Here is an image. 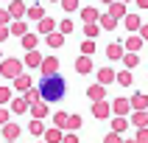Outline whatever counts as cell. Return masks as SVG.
I'll use <instances>...</instances> for the list:
<instances>
[{"label":"cell","instance_id":"277c9868","mask_svg":"<svg viewBox=\"0 0 148 143\" xmlns=\"http://www.w3.org/2000/svg\"><path fill=\"white\" fill-rule=\"evenodd\" d=\"M101 82H112V73L109 70H101Z\"/></svg>","mask_w":148,"mask_h":143},{"label":"cell","instance_id":"7a4b0ae2","mask_svg":"<svg viewBox=\"0 0 148 143\" xmlns=\"http://www.w3.org/2000/svg\"><path fill=\"white\" fill-rule=\"evenodd\" d=\"M17 70H20V67H17V62H6V65H3V73H6V76H14Z\"/></svg>","mask_w":148,"mask_h":143},{"label":"cell","instance_id":"6da1fadb","mask_svg":"<svg viewBox=\"0 0 148 143\" xmlns=\"http://www.w3.org/2000/svg\"><path fill=\"white\" fill-rule=\"evenodd\" d=\"M64 93H67V84H64V79H62L59 73L45 76V79L39 82V98L42 101H62Z\"/></svg>","mask_w":148,"mask_h":143},{"label":"cell","instance_id":"5b68a950","mask_svg":"<svg viewBox=\"0 0 148 143\" xmlns=\"http://www.w3.org/2000/svg\"><path fill=\"white\" fill-rule=\"evenodd\" d=\"M109 56L117 59V56H120V48H115V45H112V48H109Z\"/></svg>","mask_w":148,"mask_h":143},{"label":"cell","instance_id":"8992f818","mask_svg":"<svg viewBox=\"0 0 148 143\" xmlns=\"http://www.w3.org/2000/svg\"><path fill=\"white\" fill-rule=\"evenodd\" d=\"M0 101H8V90H0Z\"/></svg>","mask_w":148,"mask_h":143},{"label":"cell","instance_id":"52a82bcc","mask_svg":"<svg viewBox=\"0 0 148 143\" xmlns=\"http://www.w3.org/2000/svg\"><path fill=\"white\" fill-rule=\"evenodd\" d=\"M106 143H120V140H117V137H106Z\"/></svg>","mask_w":148,"mask_h":143},{"label":"cell","instance_id":"3957f363","mask_svg":"<svg viewBox=\"0 0 148 143\" xmlns=\"http://www.w3.org/2000/svg\"><path fill=\"white\" fill-rule=\"evenodd\" d=\"M67 126H73V129H75V126H81V118H78V115H73V118H67Z\"/></svg>","mask_w":148,"mask_h":143}]
</instances>
